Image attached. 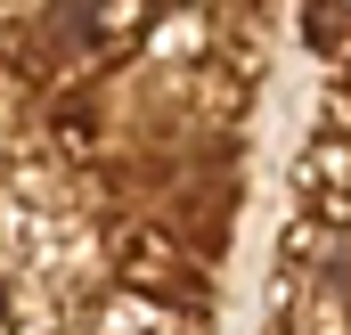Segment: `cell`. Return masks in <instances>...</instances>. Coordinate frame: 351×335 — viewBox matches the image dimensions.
I'll use <instances>...</instances> for the list:
<instances>
[{"label": "cell", "instance_id": "1", "mask_svg": "<svg viewBox=\"0 0 351 335\" xmlns=\"http://www.w3.org/2000/svg\"><path fill=\"white\" fill-rule=\"evenodd\" d=\"M294 188H302V221H343L351 229V123H319L302 164H294Z\"/></svg>", "mask_w": 351, "mask_h": 335}]
</instances>
